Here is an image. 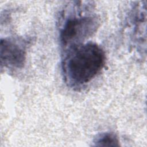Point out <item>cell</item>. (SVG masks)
<instances>
[{"label": "cell", "mask_w": 147, "mask_h": 147, "mask_svg": "<svg viewBox=\"0 0 147 147\" xmlns=\"http://www.w3.org/2000/svg\"><path fill=\"white\" fill-rule=\"evenodd\" d=\"M105 62V52L95 43H83L66 51L62 68L67 83L74 87L86 84L99 73Z\"/></svg>", "instance_id": "cell-1"}, {"label": "cell", "mask_w": 147, "mask_h": 147, "mask_svg": "<svg viewBox=\"0 0 147 147\" xmlns=\"http://www.w3.org/2000/svg\"><path fill=\"white\" fill-rule=\"evenodd\" d=\"M76 3L70 6L72 10L66 16L60 30V40L65 51L82 44L98 27L96 16L86 10L89 6L82 1Z\"/></svg>", "instance_id": "cell-2"}, {"label": "cell", "mask_w": 147, "mask_h": 147, "mask_svg": "<svg viewBox=\"0 0 147 147\" xmlns=\"http://www.w3.org/2000/svg\"><path fill=\"white\" fill-rule=\"evenodd\" d=\"M96 146H119L118 139L113 133H105L99 135L95 142Z\"/></svg>", "instance_id": "cell-4"}, {"label": "cell", "mask_w": 147, "mask_h": 147, "mask_svg": "<svg viewBox=\"0 0 147 147\" xmlns=\"http://www.w3.org/2000/svg\"><path fill=\"white\" fill-rule=\"evenodd\" d=\"M26 57L25 44L18 38H2L1 40V61L5 67L21 68Z\"/></svg>", "instance_id": "cell-3"}]
</instances>
